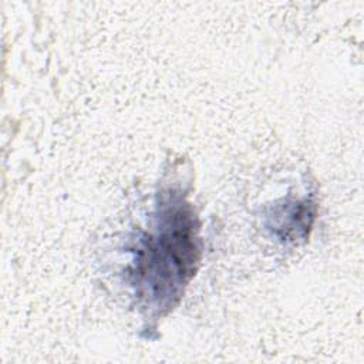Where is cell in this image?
Masks as SVG:
<instances>
[{
	"label": "cell",
	"instance_id": "6da1fadb",
	"mask_svg": "<svg viewBox=\"0 0 364 364\" xmlns=\"http://www.w3.org/2000/svg\"><path fill=\"white\" fill-rule=\"evenodd\" d=\"M193 218L181 200L166 202L154 233L141 239L134 277L139 296L156 309L169 307L179 297L198 259Z\"/></svg>",
	"mask_w": 364,
	"mask_h": 364
}]
</instances>
